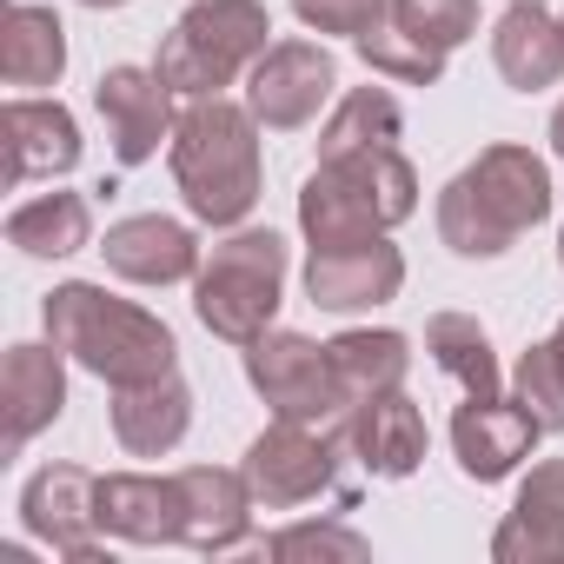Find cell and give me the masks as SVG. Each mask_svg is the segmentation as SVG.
I'll return each mask as SVG.
<instances>
[{
    "instance_id": "cell-11",
    "label": "cell",
    "mask_w": 564,
    "mask_h": 564,
    "mask_svg": "<svg viewBox=\"0 0 564 564\" xmlns=\"http://www.w3.org/2000/svg\"><path fill=\"white\" fill-rule=\"evenodd\" d=\"M399 286H405V252L386 232L359 246H313L306 259V300L319 313H372L399 300Z\"/></svg>"
},
{
    "instance_id": "cell-20",
    "label": "cell",
    "mask_w": 564,
    "mask_h": 564,
    "mask_svg": "<svg viewBox=\"0 0 564 564\" xmlns=\"http://www.w3.org/2000/svg\"><path fill=\"white\" fill-rule=\"evenodd\" d=\"M8 127V180H61L80 166V120L61 107V100H8L0 113Z\"/></svg>"
},
{
    "instance_id": "cell-35",
    "label": "cell",
    "mask_w": 564,
    "mask_h": 564,
    "mask_svg": "<svg viewBox=\"0 0 564 564\" xmlns=\"http://www.w3.org/2000/svg\"><path fill=\"white\" fill-rule=\"evenodd\" d=\"M80 8H100L107 14V8H127V0H80Z\"/></svg>"
},
{
    "instance_id": "cell-21",
    "label": "cell",
    "mask_w": 564,
    "mask_h": 564,
    "mask_svg": "<svg viewBox=\"0 0 564 564\" xmlns=\"http://www.w3.org/2000/svg\"><path fill=\"white\" fill-rule=\"evenodd\" d=\"M193 425V392L180 372L166 379H140V386H113V438L133 458H166Z\"/></svg>"
},
{
    "instance_id": "cell-5",
    "label": "cell",
    "mask_w": 564,
    "mask_h": 564,
    "mask_svg": "<svg viewBox=\"0 0 564 564\" xmlns=\"http://www.w3.org/2000/svg\"><path fill=\"white\" fill-rule=\"evenodd\" d=\"M279 300H286V239L272 226H232L193 272V313L226 346L265 339Z\"/></svg>"
},
{
    "instance_id": "cell-28",
    "label": "cell",
    "mask_w": 564,
    "mask_h": 564,
    "mask_svg": "<svg viewBox=\"0 0 564 564\" xmlns=\"http://www.w3.org/2000/svg\"><path fill=\"white\" fill-rule=\"evenodd\" d=\"M352 47H359V61H366L372 74H386V80H399V87H438V80H445V54H438L432 41H419L412 28H399L392 14H386L372 34H359Z\"/></svg>"
},
{
    "instance_id": "cell-31",
    "label": "cell",
    "mask_w": 564,
    "mask_h": 564,
    "mask_svg": "<svg viewBox=\"0 0 564 564\" xmlns=\"http://www.w3.org/2000/svg\"><path fill=\"white\" fill-rule=\"evenodd\" d=\"M511 386H518V405H531L544 432H564V372H557L551 346H531L518 359V379Z\"/></svg>"
},
{
    "instance_id": "cell-14",
    "label": "cell",
    "mask_w": 564,
    "mask_h": 564,
    "mask_svg": "<svg viewBox=\"0 0 564 564\" xmlns=\"http://www.w3.org/2000/svg\"><path fill=\"white\" fill-rule=\"evenodd\" d=\"M67 352L47 339V346H8L0 359V419H8V458H21L61 412H67Z\"/></svg>"
},
{
    "instance_id": "cell-18",
    "label": "cell",
    "mask_w": 564,
    "mask_h": 564,
    "mask_svg": "<svg viewBox=\"0 0 564 564\" xmlns=\"http://www.w3.org/2000/svg\"><path fill=\"white\" fill-rule=\"evenodd\" d=\"M346 438H352V452L372 478H412L425 465V445H432L425 412L405 399V386L379 392V399H359L352 419H346Z\"/></svg>"
},
{
    "instance_id": "cell-13",
    "label": "cell",
    "mask_w": 564,
    "mask_h": 564,
    "mask_svg": "<svg viewBox=\"0 0 564 564\" xmlns=\"http://www.w3.org/2000/svg\"><path fill=\"white\" fill-rule=\"evenodd\" d=\"M538 438H544L538 412L518 405V399H505V392H498V399H465V405L452 412V452H458V471L478 478V485L511 478V471L538 452Z\"/></svg>"
},
{
    "instance_id": "cell-3",
    "label": "cell",
    "mask_w": 564,
    "mask_h": 564,
    "mask_svg": "<svg viewBox=\"0 0 564 564\" xmlns=\"http://www.w3.org/2000/svg\"><path fill=\"white\" fill-rule=\"evenodd\" d=\"M538 219H551V166L531 147H511V140L485 147L438 193V239L458 259H498Z\"/></svg>"
},
{
    "instance_id": "cell-19",
    "label": "cell",
    "mask_w": 564,
    "mask_h": 564,
    "mask_svg": "<svg viewBox=\"0 0 564 564\" xmlns=\"http://www.w3.org/2000/svg\"><path fill=\"white\" fill-rule=\"evenodd\" d=\"M100 531L120 538V544H180V531H186L180 478L107 471L100 478Z\"/></svg>"
},
{
    "instance_id": "cell-6",
    "label": "cell",
    "mask_w": 564,
    "mask_h": 564,
    "mask_svg": "<svg viewBox=\"0 0 564 564\" xmlns=\"http://www.w3.org/2000/svg\"><path fill=\"white\" fill-rule=\"evenodd\" d=\"M272 14L265 0H193L173 21V34L160 41V80L186 100H206L219 87H232L272 41Z\"/></svg>"
},
{
    "instance_id": "cell-8",
    "label": "cell",
    "mask_w": 564,
    "mask_h": 564,
    "mask_svg": "<svg viewBox=\"0 0 564 564\" xmlns=\"http://www.w3.org/2000/svg\"><path fill=\"white\" fill-rule=\"evenodd\" d=\"M246 485L265 511H293L319 491H333L339 471V445L326 425H300V419H272L252 445H246Z\"/></svg>"
},
{
    "instance_id": "cell-22",
    "label": "cell",
    "mask_w": 564,
    "mask_h": 564,
    "mask_svg": "<svg viewBox=\"0 0 564 564\" xmlns=\"http://www.w3.org/2000/svg\"><path fill=\"white\" fill-rule=\"evenodd\" d=\"M491 61L505 74V87L544 94V87L564 80V28L544 8H531V0H511L498 14V28H491Z\"/></svg>"
},
{
    "instance_id": "cell-9",
    "label": "cell",
    "mask_w": 564,
    "mask_h": 564,
    "mask_svg": "<svg viewBox=\"0 0 564 564\" xmlns=\"http://www.w3.org/2000/svg\"><path fill=\"white\" fill-rule=\"evenodd\" d=\"M21 524H28V538L54 544L67 564H113V551L94 538L100 531V478L80 465H41L21 485Z\"/></svg>"
},
{
    "instance_id": "cell-10",
    "label": "cell",
    "mask_w": 564,
    "mask_h": 564,
    "mask_svg": "<svg viewBox=\"0 0 564 564\" xmlns=\"http://www.w3.org/2000/svg\"><path fill=\"white\" fill-rule=\"evenodd\" d=\"M333 87H339V67H333V54L319 41H272L252 61L246 107L272 133H300V127L319 120V107L333 100Z\"/></svg>"
},
{
    "instance_id": "cell-38",
    "label": "cell",
    "mask_w": 564,
    "mask_h": 564,
    "mask_svg": "<svg viewBox=\"0 0 564 564\" xmlns=\"http://www.w3.org/2000/svg\"><path fill=\"white\" fill-rule=\"evenodd\" d=\"M557 28H564V14H557Z\"/></svg>"
},
{
    "instance_id": "cell-12",
    "label": "cell",
    "mask_w": 564,
    "mask_h": 564,
    "mask_svg": "<svg viewBox=\"0 0 564 564\" xmlns=\"http://www.w3.org/2000/svg\"><path fill=\"white\" fill-rule=\"evenodd\" d=\"M94 107L113 133V160L120 166H147L160 153V140H173V87L160 80V67H107L94 80Z\"/></svg>"
},
{
    "instance_id": "cell-32",
    "label": "cell",
    "mask_w": 564,
    "mask_h": 564,
    "mask_svg": "<svg viewBox=\"0 0 564 564\" xmlns=\"http://www.w3.org/2000/svg\"><path fill=\"white\" fill-rule=\"evenodd\" d=\"M293 14L313 28V34H372L386 14H392V0H293Z\"/></svg>"
},
{
    "instance_id": "cell-24",
    "label": "cell",
    "mask_w": 564,
    "mask_h": 564,
    "mask_svg": "<svg viewBox=\"0 0 564 564\" xmlns=\"http://www.w3.org/2000/svg\"><path fill=\"white\" fill-rule=\"evenodd\" d=\"M8 246H21L28 259H74L80 246H94L87 193H41V199L14 206L8 213Z\"/></svg>"
},
{
    "instance_id": "cell-30",
    "label": "cell",
    "mask_w": 564,
    "mask_h": 564,
    "mask_svg": "<svg viewBox=\"0 0 564 564\" xmlns=\"http://www.w3.org/2000/svg\"><path fill=\"white\" fill-rule=\"evenodd\" d=\"M259 551H272V557H339V564H366L372 557V544L359 531H346V524H286V531H272Z\"/></svg>"
},
{
    "instance_id": "cell-16",
    "label": "cell",
    "mask_w": 564,
    "mask_h": 564,
    "mask_svg": "<svg viewBox=\"0 0 564 564\" xmlns=\"http://www.w3.org/2000/svg\"><path fill=\"white\" fill-rule=\"evenodd\" d=\"M180 478V498H186V531H180V544L186 551H206V557H219V551H239L246 538H252V485H246V471H226V465H186V471H173Z\"/></svg>"
},
{
    "instance_id": "cell-4",
    "label": "cell",
    "mask_w": 564,
    "mask_h": 564,
    "mask_svg": "<svg viewBox=\"0 0 564 564\" xmlns=\"http://www.w3.org/2000/svg\"><path fill=\"white\" fill-rule=\"evenodd\" d=\"M419 213V173L399 147H366L319 160L300 186V232L313 246H359Z\"/></svg>"
},
{
    "instance_id": "cell-33",
    "label": "cell",
    "mask_w": 564,
    "mask_h": 564,
    "mask_svg": "<svg viewBox=\"0 0 564 564\" xmlns=\"http://www.w3.org/2000/svg\"><path fill=\"white\" fill-rule=\"evenodd\" d=\"M551 153L564 160V100H557V113H551Z\"/></svg>"
},
{
    "instance_id": "cell-7",
    "label": "cell",
    "mask_w": 564,
    "mask_h": 564,
    "mask_svg": "<svg viewBox=\"0 0 564 564\" xmlns=\"http://www.w3.org/2000/svg\"><path fill=\"white\" fill-rule=\"evenodd\" d=\"M246 379L252 392L272 405V419H300V425H346L352 399L339 386L333 346L306 339V333H265L246 346Z\"/></svg>"
},
{
    "instance_id": "cell-34",
    "label": "cell",
    "mask_w": 564,
    "mask_h": 564,
    "mask_svg": "<svg viewBox=\"0 0 564 564\" xmlns=\"http://www.w3.org/2000/svg\"><path fill=\"white\" fill-rule=\"evenodd\" d=\"M544 346H551V359H557V372H564V319H557V333H551Z\"/></svg>"
},
{
    "instance_id": "cell-27",
    "label": "cell",
    "mask_w": 564,
    "mask_h": 564,
    "mask_svg": "<svg viewBox=\"0 0 564 564\" xmlns=\"http://www.w3.org/2000/svg\"><path fill=\"white\" fill-rule=\"evenodd\" d=\"M399 133H405V113H399V100H392L386 87H352V94L333 107L326 133H319V160L366 153V147H399Z\"/></svg>"
},
{
    "instance_id": "cell-37",
    "label": "cell",
    "mask_w": 564,
    "mask_h": 564,
    "mask_svg": "<svg viewBox=\"0 0 564 564\" xmlns=\"http://www.w3.org/2000/svg\"><path fill=\"white\" fill-rule=\"evenodd\" d=\"M531 8H544V0H531Z\"/></svg>"
},
{
    "instance_id": "cell-2",
    "label": "cell",
    "mask_w": 564,
    "mask_h": 564,
    "mask_svg": "<svg viewBox=\"0 0 564 564\" xmlns=\"http://www.w3.org/2000/svg\"><path fill=\"white\" fill-rule=\"evenodd\" d=\"M166 160H173V186L199 226H246V213L259 206V120H252V107H239L226 94L193 100L166 140Z\"/></svg>"
},
{
    "instance_id": "cell-29",
    "label": "cell",
    "mask_w": 564,
    "mask_h": 564,
    "mask_svg": "<svg viewBox=\"0 0 564 564\" xmlns=\"http://www.w3.org/2000/svg\"><path fill=\"white\" fill-rule=\"evenodd\" d=\"M392 21L432 41L438 54H452L478 34V0H392Z\"/></svg>"
},
{
    "instance_id": "cell-17",
    "label": "cell",
    "mask_w": 564,
    "mask_h": 564,
    "mask_svg": "<svg viewBox=\"0 0 564 564\" xmlns=\"http://www.w3.org/2000/svg\"><path fill=\"white\" fill-rule=\"evenodd\" d=\"M498 564H564V458L531 465L505 524L491 531Z\"/></svg>"
},
{
    "instance_id": "cell-23",
    "label": "cell",
    "mask_w": 564,
    "mask_h": 564,
    "mask_svg": "<svg viewBox=\"0 0 564 564\" xmlns=\"http://www.w3.org/2000/svg\"><path fill=\"white\" fill-rule=\"evenodd\" d=\"M0 74L8 87H54L67 74V28L54 8L14 0L8 21H0Z\"/></svg>"
},
{
    "instance_id": "cell-1",
    "label": "cell",
    "mask_w": 564,
    "mask_h": 564,
    "mask_svg": "<svg viewBox=\"0 0 564 564\" xmlns=\"http://www.w3.org/2000/svg\"><path fill=\"white\" fill-rule=\"evenodd\" d=\"M41 319H47V339L80 372H94L100 386L166 379L173 359H180V339H173V326L160 313H147L133 300H113L107 286H94V279H67V286H54Z\"/></svg>"
},
{
    "instance_id": "cell-26",
    "label": "cell",
    "mask_w": 564,
    "mask_h": 564,
    "mask_svg": "<svg viewBox=\"0 0 564 564\" xmlns=\"http://www.w3.org/2000/svg\"><path fill=\"white\" fill-rule=\"evenodd\" d=\"M425 352L438 359V372H452L465 386V399H498L505 392V372H498V352L485 339L478 319L465 313H432L425 319Z\"/></svg>"
},
{
    "instance_id": "cell-15",
    "label": "cell",
    "mask_w": 564,
    "mask_h": 564,
    "mask_svg": "<svg viewBox=\"0 0 564 564\" xmlns=\"http://www.w3.org/2000/svg\"><path fill=\"white\" fill-rule=\"evenodd\" d=\"M100 259H107V272L133 279V286H180V279L199 272V239H193V226H180L166 213H133V219L107 226Z\"/></svg>"
},
{
    "instance_id": "cell-25",
    "label": "cell",
    "mask_w": 564,
    "mask_h": 564,
    "mask_svg": "<svg viewBox=\"0 0 564 564\" xmlns=\"http://www.w3.org/2000/svg\"><path fill=\"white\" fill-rule=\"evenodd\" d=\"M333 346V366H339V386H346V399L359 405V399H379V392H399L405 386V372H412V339L405 333H392V326H352V333H339V339H326Z\"/></svg>"
},
{
    "instance_id": "cell-36",
    "label": "cell",
    "mask_w": 564,
    "mask_h": 564,
    "mask_svg": "<svg viewBox=\"0 0 564 564\" xmlns=\"http://www.w3.org/2000/svg\"><path fill=\"white\" fill-rule=\"evenodd\" d=\"M557 265H564V232H557Z\"/></svg>"
}]
</instances>
